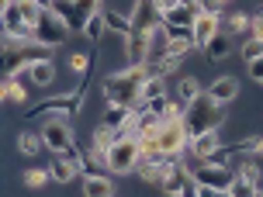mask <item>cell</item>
<instances>
[{"instance_id":"f35d334b","label":"cell","mask_w":263,"mask_h":197,"mask_svg":"<svg viewBox=\"0 0 263 197\" xmlns=\"http://www.w3.org/2000/svg\"><path fill=\"white\" fill-rule=\"evenodd\" d=\"M260 14H263V7H260Z\"/></svg>"},{"instance_id":"ac0fdd59","label":"cell","mask_w":263,"mask_h":197,"mask_svg":"<svg viewBox=\"0 0 263 197\" xmlns=\"http://www.w3.org/2000/svg\"><path fill=\"white\" fill-rule=\"evenodd\" d=\"M125 55H128V63H135V66L149 63V31L135 28L128 38H125Z\"/></svg>"},{"instance_id":"74e56055","label":"cell","mask_w":263,"mask_h":197,"mask_svg":"<svg viewBox=\"0 0 263 197\" xmlns=\"http://www.w3.org/2000/svg\"><path fill=\"white\" fill-rule=\"evenodd\" d=\"M156 4H159V11L166 14V11H170V7H177V4H180V0H156Z\"/></svg>"},{"instance_id":"30bf717a","label":"cell","mask_w":263,"mask_h":197,"mask_svg":"<svg viewBox=\"0 0 263 197\" xmlns=\"http://www.w3.org/2000/svg\"><path fill=\"white\" fill-rule=\"evenodd\" d=\"M260 180H263L260 163H256L253 152H246V159H239V163H236V184H232L229 194H232V197H253V194H260Z\"/></svg>"},{"instance_id":"ffe728a7","label":"cell","mask_w":263,"mask_h":197,"mask_svg":"<svg viewBox=\"0 0 263 197\" xmlns=\"http://www.w3.org/2000/svg\"><path fill=\"white\" fill-rule=\"evenodd\" d=\"M25 73H28V80H31V87H52V83H55V63H52V55H49V59H35Z\"/></svg>"},{"instance_id":"ba28073f","label":"cell","mask_w":263,"mask_h":197,"mask_svg":"<svg viewBox=\"0 0 263 197\" xmlns=\"http://www.w3.org/2000/svg\"><path fill=\"white\" fill-rule=\"evenodd\" d=\"M42 142H45V152H66L69 145L77 142V135L69 128V118L66 114H49V118L39 125Z\"/></svg>"},{"instance_id":"4dcf8cb0","label":"cell","mask_w":263,"mask_h":197,"mask_svg":"<svg viewBox=\"0 0 263 197\" xmlns=\"http://www.w3.org/2000/svg\"><path fill=\"white\" fill-rule=\"evenodd\" d=\"M52 180V173H49V166L42 170V166H35V170H25L21 173V184L28 187V190H42V187Z\"/></svg>"},{"instance_id":"4316f807","label":"cell","mask_w":263,"mask_h":197,"mask_svg":"<svg viewBox=\"0 0 263 197\" xmlns=\"http://www.w3.org/2000/svg\"><path fill=\"white\" fill-rule=\"evenodd\" d=\"M197 14H201V11L187 7V4H177V7H170V11L163 14V21H166V25H173V28H191Z\"/></svg>"},{"instance_id":"f546056e","label":"cell","mask_w":263,"mask_h":197,"mask_svg":"<svg viewBox=\"0 0 263 197\" xmlns=\"http://www.w3.org/2000/svg\"><path fill=\"white\" fill-rule=\"evenodd\" d=\"M173 93H177V97H180V101H187V104H191V101H194V97H201V83H197V76H180L177 80V87H173Z\"/></svg>"},{"instance_id":"6da1fadb","label":"cell","mask_w":263,"mask_h":197,"mask_svg":"<svg viewBox=\"0 0 263 197\" xmlns=\"http://www.w3.org/2000/svg\"><path fill=\"white\" fill-rule=\"evenodd\" d=\"M153 76V66L142 63L135 66L128 63L125 69H115V73H107L104 83H101V93H104V101H118V104H132L139 101V90H142V83Z\"/></svg>"},{"instance_id":"4fadbf2b","label":"cell","mask_w":263,"mask_h":197,"mask_svg":"<svg viewBox=\"0 0 263 197\" xmlns=\"http://www.w3.org/2000/svg\"><path fill=\"white\" fill-rule=\"evenodd\" d=\"M218 145H222V128H211V131H204V135L191 139V149H187V156H184V159L204 163V159H211L215 152H218Z\"/></svg>"},{"instance_id":"8d00e7d4","label":"cell","mask_w":263,"mask_h":197,"mask_svg":"<svg viewBox=\"0 0 263 197\" xmlns=\"http://www.w3.org/2000/svg\"><path fill=\"white\" fill-rule=\"evenodd\" d=\"M253 156L263 159V135H256V145H253Z\"/></svg>"},{"instance_id":"f1b7e54d","label":"cell","mask_w":263,"mask_h":197,"mask_svg":"<svg viewBox=\"0 0 263 197\" xmlns=\"http://www.w3.org/2000/svg\"><path fill=\"white\" fill-rule=\"evenodd\" d=\"M90 66H93V55L90 52H73L69 55V69H73V76L87 87V80H90Z\"/></svg>"},{"instance_id":"2e32d148","label":"cell","mask_w":263,"mask_h":197,"mask_svg":"<svg viewBox=\"0 0 263 197\" xmlns=\"http://www.w3.org/2000/svg\"><path fill=\"white\" fill-rule=\"evenodd\" d=\"M170 52V28L166 21H159L156 28H149V66H159Z\"/></svg>"},{"instance_id":"d590c367","label":"cell","mask_w":263,"mask_h":197,"mask_svg":"<svg viewBox=\"0 0 263 197\" xmlns=\"http://www.w3.org/2000/svg\"><path fill=\"white\" fill-rule=\"evenodd\" d=\"M250 38L263 42V14H260V11L253 14V28H250Z\"/></svg>"},{"instance_id":"7402d4cb","label":"cell","mask_w":263,"mask_h":197,"mask_svg":"<svg viewBox=\"0 0 263 197\" xmlns=\"http://www.w3.org/2000/svg\"><path fill=\"white\" fill-rule=\"evenodd\" d=\"M208 93L215 97V101H218V104L229 107V104H232V101L239 97V80H236V76H218V80H211Z\"/></svg>"},{"instance_id":"cb8c5ba5","label":"cell","mask_w":263,"mask_h":197,"mask_svg":"<svg viewBox=\"0 0 263 197\" xmlns=\"http://www.w3.org/2000/svg\"><path fill=\"white\" fill-rule=\"evenodd\" d=\"M166 93V76L163 73H153V76L142 83V90H139V101H135V111H142V107H149V101L153 97H163Z\"/></svg>"},{"instance_id":"484cf974","label":"cell","mask_w":263,"mask_h":197,"mask_svg":"<svg viewBox=\"0 0 263 197\" xmlns=\"http://www.w3.org/2000/svg\"><path fill=\"white\" fill-rule=\"evenodd\" d=\"M87 42H104V35H107V17H104V7L97 14H90L87 17V25H83V31H80Z\"/></svg>"},{"instance_id":"7c38bea8","label":"cell","mask_w":263,"mask_h":197,"mask_svg":"<svg viewBox=\"0 0 263 197\" xmlns=\"http://www.w3.org/2000/svg\"><path fill=\"white\" fill-rule=\"evenodd\" d=\"M28 73H4V83H0V93L7 104H28L31 101V90H28Z\"/></svg>"},{"instance_id":"83f0119b","label":"cell","mask_w":263,"mask_h":197,"mask_svg":"<svg viewBox=\"0 0 263 197\" xmlns=\"http://www.w3.org/2000/svg\"><path fill=\"white\" fill-rule=\"evenodd\" d=\"M17 152H21V156H39V152H45L42 131H21V135H17Z\"/></svg>"},{"instance_id":"e0dca14e","label":"cell","mask_w":263,"mask_h":197,"mask_svg":"<svg viewBox=\"0 0 263 197\" xmlns=\"http://www.w3.org/2000/svg\"><path fill=\"white\" fill-rule=\"evenodd\" d=\"M149 107L156 111L163 121H173V118H184L187 114V101H180L177 93H163V97H153Z\"/></svg>"},{"instance_id":"44dd1931","label":"cell","mask_w":263,"mask_h":197,"mask_svg":"<svg viewBox=\"0 0 263 197\" xmlns=\"http://www.w3.org/2000/svg\"><path fill=\"white\" fill-rule=\"evenodd\" d=\"M132 118H135V107L132 104H118V101H104V121L115 125V128H128Z\"/></svg>"},{"instance_id":"8992f818","label":"cell","mask_w":263,"mask_h":197,"mask_svg":"<svg viewBox=\"0 0 263 197\" xmlns=\"http://www.w3.org/2000/svg\"><path fill=\"white\" fill-rule=\"evenodd\" d=\"M83 111V83H77L73 90L55 93V97H45L39 104L28 107V118H49V114H66V118H77Z\"/></svg>"},{"instance_id":"8fae6325","label":"cell","mask_w":263,"mask_h":197,"mask_svg":"<svg viewBox=\"0 0 263 197\" xmlns=\"http://www.w3.org/2000/svg\"><path fill=\"white\" fill-rule=\"evenodd\" d=\"M222 28H225V14H222V11H208V7H204V11L194 17V25H191L194 45H197V49H204V45H208V42L215 38Z\"/></svg>"},{"instance_id":"603a6c76","label":"cell","mask_w":263,"mask_h":197,"mask_svg":"<svg viewBox=\"0 0 263 197\" xmlns=\"http://www.w3.org/2000/svg\"><path fill=\"white\" fill-rule=\"evenodd\" d=\"M232 35H229V31H218V35H215V38L208 42V45H204V55H208L211 63H222V59H229V55H232V49H236V45H232Z\"/></svg>"},{"instance_id":"7a4b0ae2","label":"cell","mask_w":263,"mask_h":197,"mask_svg":"<svg viewBox=\"0 0 263 197\" xmlns=\"http://www.w3.org/2000/svg\"><path fill=\"white\" fill-rule=\"evenodd\" d=\"M184 125H187V131H191V139H197V135H204V131H211V128H222L225 125V104H218V101L204 90L201 97H194V101L187 104Z\"/></svg>"},{"instance_id":"9a60e30c","label":"cell","mask_w":263,"mask_h":197,"mask_svg":"<svg viewBox=\"0 0 263 197\" xmlns=\"http://www.w3.org/2000/svg\"><path fill=\"white\" fill-rule=\"evenodd\" d=\"M111 176H115V173H83V176H80V190L87 197H111L118 190Z\"/></svg>"},{"instance_id":"277c9868","label":"cell","mask_w":263,"mask_h":197,"mask_svg":"<svg viewBox=\"0 0 263 197\" xmlns=\"http://www.w3.org/2000/svg\"><path fill=\"white\" fill-rule=\"evenodd\" d=\"M4 73H21L28 66L35 63V59H49L52 49L49 45H42L35 38H11V35H4Z\"/></svg>"},{"instance_id":"d6a6232c","label":"cell","mask_w":263,"mask_h":197,"mask_svg":"<svg viewBox=\"0 0 263 197\" xmlns=\"http://www.w3.org/2000/svg\"><path fill=\"white\" fill-rule=\"evenodd\" d=\"M260 55H263V42H256V38L242 42V63H253V59H260Z\"/></svg>"},{"instance_id":"52a82bcc","label":"cell","mask_w":263,"mask_h":197,"mask_svg":"<svg viewBox=\"0 0 263 197\" xmlns=\"http://www.w3.org/2000/svg\"><path fill=\"white\" fill-rule=\"evenodd\" d=\"M156 139H159V149H163V156L184 159V156H187V149H191V131H187L184 118L163 121V125L156 128Z\"/></svg>"},{"instance_id":"5b68a950","label":"cell","mask_w":263,"mask_h":197,"mask_svg":"<svg viewBox=\"0 0 263 197\" xmlns=\"http://www.w3.org/2000/svg\"><path fill=\"white\" fill-rule=\"evenodd\" d=\"M139 163H142V142H139L135 135L118 131L115 145L107 149V173H115V176H128V173L139 170Z\"/></svg>"},{"instance_id":"3957f363","label":"cell","mask_w":263,"mask_h":197,"mask_svg":"<svg viewBox=\"0 0 263 197\" xmlns=\"http://www.w3.org/2000/svg\"><path fill=\"white\" fill-rule=\"evenodd\" d=\"M191 176L197 180V197H211V194H229L232 184H236V166L229 163H194L191 166Z\"/></svg>"},{"instance_id":"d6986e66","label":"cell","mask_w":263,"mask_h":197,"mask_svg":"<svg viewBox=\"0 0 263 197\" xmlns=\"http://www.w3.org/2000/svg\"><path fill=\"white\" fill-rule=\"evenodd\" d=\"M107 17V35H115V38H128L132 31H135V21H132V14L128 11H118V7H107L104 11Z\"/></svg>"},{"instance_id":"9c48e42d","label":"cell","mask_w":263,"mask_h":197,"mask_svg":"<svg viewBox=\"0 0 263 197\" xmlns=\"http://www.w3.org/2000/svg\"><path fill=\"white\" fill-rule=\"evenodd\" d=\"M69 31H73V28L63 21V14H55L52 7H45L42 17H39V25H35V42L49 45V49H59V45L69 38Z\"/></svg>"},{"instance_id":"836d02e7","label":"cell","mask_w":263,"mask_h":197,"mask_svg":"<svg viewBox=\"0 0 263 197\" xmlns=\"http://www.w3.org/2000/svg\"><path fill=\"white\" fill-rule=\"evenodd\" d=\"M73 4H77V14H80V21H83V25H87V17H90V14L101 11V0H73Z\"/></svg>"},{"instance_id":"d4e9b609","label":"cell","mask_w":263,"mask_h":197,"mask_svg":"<svg viewBox=\"0 0 263 197\" xmlns=\"http://www.w3.org/2000/svg\"><path fill=\"white\" fill-rule=\"evenodd\" d=\"M250 28H253V14H246V11L225 14V31L232 38H250Z\"/></svg>"},{"instance_id":"e575fe53","label":"cell","mask_w":263,"mask_h":197,"mask_svg":"<svg viewBox=\"0 0 263 197\" xmlns=\"http://www.w3.org/2000/svg\"><path fill=\"white\" fill-rule=\"evenodd\" d=\"M246 69H250V76L263 87V55H260V59H253V63H246Z\"/></svg>"},{"instance_id":"5bb4252c","label":"cell","mask_w":263,"mask_h":197,"mask_svg":"<svg viewBox=\"0 0 263 197\" xmlns=\"http://www.w3.org/2000/svg\"><path fill=\"white\" fill-rule=\"evenodd\" d=\"M49 173H52V184H73V180H80V176H83V166H80L77 159L55 152L52 163H49Z\"/></svg>"},{"instance_id":"1f68e13d","label":"cell","mask_w":263,"mask_h":197,"mask_svg":"<svg viewBox=\"0 0 263 197\" xmlns=\"http://www.w3.org/2000/svg\"><path fill=\"white\" fill-rule=\"evenodd\" d=\"M115 139H118V128H115V125H107V121H101V125L93 128V145H97V149H104V152L115 145Z\"/></svg>"}]
</instances>
